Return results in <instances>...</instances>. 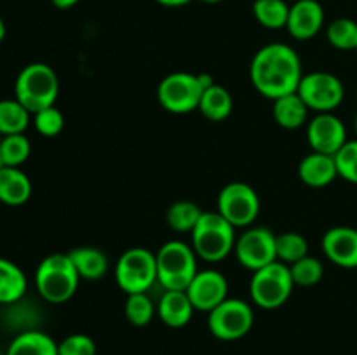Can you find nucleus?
Returning a JSON list of instances; mask_svg holds the SVG:
<instances>
[{
	"label": "nucleus",
	"instance_id": "1",
	"mask_svg": "<svg viewBox=\"0 0 357 355\" xmlns=\"http://www.w3.org/2000/svg\"><path fill=\"white\" fill-rule=\"evenodd\" d=\"M302 77L300 56L291 45L282 42L264 45L251 59V84L261 96L272 101L296 93Z\"/></svg>",
	"mask_w": 357,
	"mask_h": 355
},
{
	"label": "nucleus",
	"instance_id": "2",
	"mask_svg": "<svg viewBox=\"0 0 357 355\" xmlns=\"http://www.w3.org/2000/svg\"><path fill=\"white\" fill-rule=\"evenodd\" d=\"M59 94V80L45 63H30L16 77L14 96L31 115L54 106Z\"/></svg>",
	"mask_w": 357,
	"mask_h": 355
},
{
	"label": "nucleus",
	"instance_id": "3",
	"mask_svg": "<svg viewBox=\"0 0 357 355\" xmlns=\"http://www.w3.org/2000/svg\"><path fill=\"white\" fill-rule=\"evenodd\" d=\"M213 84V79L206 73L174 72L164 77L157 87V100L160 106L174 115H185L199 110L202 93Z\"/></svg>",
	"mask_w": 357,
	"mask_h": 355
},
{
	"label": "nucleus",
	"instance_id": "4",
	"mask_svg": "<svg viewBox=\"0 0 357 355\" xmlns=\"http://www.w3.org/2000/svg\"><path fill=\"white\" fill-rule=\"evenodd\" d=\"M80 277L68 253L49 254L38 263L35 271V287L47 303H65L75 294Z\"/></svg>",
	"mask_w": 357,
	"mask_h": 355
},
{
	"label": "nucleus",
	"instance_id": "5",
	"mask_svg": "<svg viewBox=\"0 0 357 355\" xmlns=\"http://www.w3.org/2000/svg\"><path fill=\"white\" fill-rule=\"evenodd\" d=\"M192 247L201 260L218 263L225 260L236 247V226L230 225L218 211L202 212L192 230Z\"/></svg>",
	"mask_w": 357,
	"mask_h": 355
},
{
	"label": "nucleus",
	"instance_id": "6",
	"mask_svg": "<svg viewBox=\"0 0 357 355\" xmlns=\"http://www.w3.org/2000/svg\"><path fill=\"white\" fill-rule=\"evenodd\" d=\"M157 282L166 291H185L197 275V254L181 240H169L155 253Z\"/></svg>",
	"mask_w": 357,
	"mask_h": 355
},
{
	"label": "nucleus",
	"instance_id": "7",
	"mask_svg": "<svg viewBox=\"0 0 357 355\" xmlns=\"http://www.w3.org/2000/svg\"><path fill=\"white\" fill-rule=\"evenodd\" d=\"M295 289L288 265L281 261L267 265L253 271L250 281V294L257 306L264 310H275L284 305Z\"/></svg>",
	"mask_w": 357,
	"mask_h": 355
},
{
	"label": "nucleus",
	"instance_id": "8",
	"mask_svg": "<svg viewBox=\"0 0 357 355\" xmlns=\"http://www.w3.org/2000/svg\"><path fill=\"white\" fill-rule=\"evenodd\" d=\"M115 282L126 294L149 292L157 282L155 253L146 247H131L115 263Z\"/></svg>",
	"mask_w": 357,
	"mask_h": 355
},
{
	"label": "nucleus",
	"instance_id": "9",
	"mask_svg": "<svg viewBox=\"0 0 357 355\" xmlns=\"http://www.w3.org/2000/svg\"><path fill=\"white\" fill-rule=\"evenodd\" d=\"M255 324L253 308L239 298H227L208 313V327L220 341H236L246 336Z\"/></svg>",
	"mask_w": 357,
	"mask_h": 355
},
{
	"label": "nucleus",
	"instance_id": "10",
	"mask_svg": "<svg viewBox=\"0 0 357 355\" xmlns=\"http://www.w3.org/2000/svg\"><path fill=\"white\" fill-rule=\"evenodd\" d=\"M216 211L236 228H248L260 214V197L251 184L234 181L218 194Z\"/></svg>",
	"mask_w": 357,
	"mask_h": 355
},
{
	"label": "nucleus",
	"instance_id": "11",
	"mask_svg": "<svg viewBox=\"0 0 357 355\" xmlns=\"http://www.w3.org/2000/svg\"><path fill=\"white\" fill-rule=\"evenodd\" d=\"M296 93L305 101L309 110L317 113L335 111L345 96L342 80L330 72H310L303 75Z\"/></svg>",
	"mask_w": 357,
	"mask_h": 355
},
{
	"label": "nucleus",
	"instance_id": "12",
	"mask_svg": "<svg viewBox=\"0 0 357 355\" xmlns=\"http://www.w3.org/2000/svg\"><path fill=\"white\" fill-rule=\"evenodd\" d=\"M237 261L244 268L257 271L278 261L275 256V233L265 226H250L241 233L234 247Z\"/></svg>",
	"mask_w": 357,
	"mask_h": 355
},
{
	"label": "nucleus",
	"instance_id": "13",
	"mask_svg": "<svg viewBox=\"0 0 357 355\" xmlns=\"http://www.w3.org/2000/svg\"><path fill=\"white\" fill-rule=\"evenodd\" d=\"M307 141L312 152L335 155L349 141L347 129L333 111L317 113L307 124Z\"/></svg>",
	"mask_w": 357,
	"mask_h": 355
},
{
	"label": "nucleus",
	"instance_id": "14",
	"mask_svg": "<svg viewBox=\"0 0 357 355\" xmlns=\"http://www.w3.org/2000/svg\"><path fill=\"white\" fill-rule=\"evenodd\" d=\"M185 292L199 312H211L229 298V282L218 270H199Z\"/></svg>",
	"mask_w": 357,
	"mask_h": 355
},
{
	"label": "nucleus",
	"instance_id": "15",
	"mask_svg": "<svg viewBox=\"0 0 357 355\" xmlns=\"http://www.w3.org/2000/svg\"><path fill=\"white\" fill-rule=\"evenodd\" d=\"M324 24V9L317 0H296L289 6L286 30L296 40H310Z\"/></svg>",
	"mask_w": 357,
	"mask_h": 355
},
{
	"label": "nucleus",
	"instance_id": "16",
	"mask_svg": "<svg viewBox=\"0 0 357 355\" xmlns=\"http://www.w3.org/2000/svg\"><path fill=\"white\" fill-rule=\"evenodd\" d=\"M323 253L333 265L357 268V230L351 226H335L323 237Z\"/></svg>",
	"mask_w": 357,
	"mask_h": 355
},
{
	"label": "nucleus",
	"instance_id": "17",
	"mask_svg": "<svg viewBox=\"0 0 357 355\" xmlns=\"http://www.w3.org/2000/svg\"><path fill=\"white\" fill-rule=\"evenodd\" d=\"M298 178L310 188H323L338 178L337 162L333 155L312 152L303 157L298 164Z\"/></svg>",
	"mask_w": 357,
	"mask_h": 355
},
{
	"label": "nucleus",
	"instance_id": "18",
	"mask_svg": "<svg viewBox=\"0 0 357 355\" xmlns=\"http://www.w3.org/2000/svg\"><path fill=\"white\" fill-rule=\"evenodd\" d=\"M194 305L185 291H166L157 303V315L167 327L180 329L185 327L194 317Z\"/></svg>",
	"mask_w": 357,
	"mask_h": 355
},
{
	"label": "nucleus",
	"instance_id": "19",
	"mask_svg": "<svg viewBox=\"0 0 357 355\" xmlns=\"http://www.w3.org/2000/svg\"><path fill=\"white\" fill-rule=\"evenodd\" d=\"M31 197V181L20 167H0V202L6 205H23Z\"/></svg>",
	"mask_w": 357,
	"mask_h": 355
},
{
	"label": "nucleus",
	"instance_id": "20",
	"mask_svg": "<svg viewBox=\"0 0 357 355\" xmlns=\"http://www.w3.org/2000/svg\"><path fill=\"white\" fill-rule=\"evenodd\" d=\"M77 274L84 281H100L108 271V258L98 247L80 246L68 253Z\"/></svg>",
	"mask_w": 357,
	"mask_h": 355
},
{
	"label": "nucleus",
	"instance_id": "21",
	"mask_svg": "<svg viewBox=\"0 0 357 355\" xmlns=\"http://www.w3.org/2000/svg\"><path fill=\"white\" fill-rule=\"evenodd\" d=\"M272 115H274L278 125L293 131V129H300L305 125L307 117H309V106L298 93H291L274 100Z\"/></svg>",
	"mask_w": 357,
	"mask_h": 355
},
{
	"label": "nucleus",
	"instance_id": "22",
	"mask_svg": "<svg viewBox=\"0 0 357 355\" xmlns=\"http://www.w3.org/2000/svg\"><path fill=\"white\" fill-rule=\"evenodd\" d=\"M6 355H59L58 343L42 331H23L10 341Z\"/></svg>",
	"mask_w": 357,
	"mask_h": 355
},
{
	"label": "nucleus",
	"instance_id": "23",
	"mask_svg": "<svg viewBox=\"0 0 357 355\" xmlns=\"http://www.w3.org/2000/svg\"><path fill=\"white\" fill-rule=\"evenodd\" d=\"M26 275L14 261L0 258V303L13 305L26 292Z\"/></svg>",
	"mask_w": 357,
	"mask_h": 355
},
{
	"label": "nucleus",
	"instance_id": "24",
	"mask_svg": "<svg viewBox=\"0 0 357 355\" xmlns=\"http://www.w3.org/2000/svg\"><path fill=\"white\" fill-rule=\"evenodd\" d=\"M232 94L225 87L215 82L206 87L201 103H199V111L202 113V117L211 122H223L225 118H229V115L232 113Z\"/></svg>",
	"mask_w": 357,
	"mask_h": 355
},
{
	"label": "nucleus",
	"instance_id": "25",
	"mask_svg": "<svg viewBox=\"0 0 357 355\" xmlns=\"http://www.w3.org/2000/svg\"><path fill=\"white\" fill-rule=\"evenodd\" d=\"M30 120L31 113L16 97L0 101V136L23 134Z\"/></svg>",
	"mask_w": 357,
	"mask_h": 355
},
{
	"label": "nucleus",
	"instance_id": "26",
	"mask_svg": "<svg viewBox=\"0 0 357 355\" xmlns=\"http://www.w3.org/2000/svg\"><path fill=\"white\" fill-rule=\"evenodd\" d=\"M202 209L195 202L178 200L166 211V221L171 230L180 233H192L202 216Z\"/></svg>",
	"mask_w": 357,
	"mask_h": 355
},
{
	"label": "nucleus",
	"instance_id": "27",
	"mask_svg": "<svg viewBox=\"0 0 357 355\" xmlns=\"http://www.w3.org/2000/svg\"><path fill=\"white\" fill-rule=\"evenodd\" d=\"M253 14L264 28L281 30L288 24L289 6L284 0H255Z\"/></svg>",
	"mask_w": 357,
	"mask_h": 355
},
{
	"label": "nucleus",
	"instance_id": "28",
	"mask_svg": "<svg viewBox=\"0 0 357 355\" xmlns=\"http://www.w3.org/2000/svg\"><path fill=\"white\" fill-rule=\"evenodd\" d=\"M309 254V242L298 232H282L275 235V256L284 265H293Z\"/></svg>",
	"mask_w": 357,
	"mask_h": 355
},
{
	"label": "nucleus",
	"instance_id": "29",
	"mask_svg": "<svg viewBox=\"0 0 357 355\" xmlns=\"http://www.w3.org/2000/svg\"><path fill=\"white\" fill-rule=\"evenodd\" d=\"M124 313L129 324L135 327H145L152 322L153 315L157 313V305H153L152 298L146 292H135V294H128Z\"/></svg>",
	"mask_w": 357,
	"mask_h": 355
},
{
	"label": "nucleus",
	"instance_id": "30",
	"mask_svg": "<svg viewBox=\"0 0 357 355\" xmlns=\"http://www.w3.org/2000/svg\"><path fill=\"white\" fill-rule=\"evenodd\" d=\"M31 153L30 139L23 134H10L0 138V157L7 167H21Z\"/></svg>",
	"mask_w": 357,
	"mask_h": 355
},
{
	"label": "nucleus",
	"instance_id": "31",
	"mask_svg": "<svg viewBox=\"0 0 357 355\" xmlns=\"http://www.w3.org/2000/svg\"><path fill=\"white\" fill-rule=\"evenodd\" d=\"M326 38L335 49L357 51V23L349 17H338L328 24Z\"/></svg>",
	"mask_w": 357,
	"mask_h": 355
},
{
	"label": "nucleus",
	"instance_id": "32",
	"mask_svg": "<svg viewBox=\"0 0 357 355\" xmlns=\"http://www.w3.org/2000/svg\"><path fill=\"white\" fill-rule=\"evenodd\" d=\"M289 271H291V278L295 282V285L312 287V285H316L323 278L324 267L317 258L307 254L305 258L289 265Z\"/></svg>",
	"mask_w": 357,
	"mask_h": 355
},
{
	"label": "nucleus",
	"instance_id": "33",
	"mask_svg": "<svg viewBox=\"0 0 357 355\" xmlns=\"http://www.w3.org/2000/svg\"><path fill=\"white\" fill-rule=\"evenodd\" d=\"M338 176L349 183L357 184V139H349L337 153H335Z\"/></svg>",
	"mask_w": 357,
	"mask_h": 355
},
{
	"label": "nucleus",
	"instance_id": "34",
	"mask_svg": "<svg viewBox=\"0 0 357 355\" xmlns=\"http://www.w3.org/2000/svg\"><path fill=\"white\" fill-rule=\"evenodd\" d=\"M33 125L38 134L45 138H54L65 127V117L56 106H49L33 113Z\"/></svg>",
	"mask_w": 357,
	"mask_h": 355
},
{
	"label": "nucleus",
	"instance_id": "35",
	"mask_svg": "<svg viewBox=\"0 0 357 355\" xmlns=\"http://www.w3.org/2000/svg\"><path fill=\"white\" fill-rule=\"evenodd\" d=\"M96 341L82 333L70 334L58 343L59 355H96Z\"/></svg>",
	"mask_w": 357,
	"mask_h": 355
},
{
	"label": "nucleus",
	"instance_id": "36",
	"mask_svg": "<svg viewBox=\"0 0 357 355\" xmlns=\"http://www.w3.org/2000/svg\"><path fill=\"white\" fill-rule=\"evenodd\" d=\"M52 6L58 7V9H70V7L77 6L80 0H51Z\"/></svg>",
	"mask_w": 357,
	"mask_h": 355
},
{
	"label": "nucleus",
	"instance_id": "37",
	"mask_svg": "<svg viewBox=\"0 0 357 355\" xmlns=\"http://www.w3.org/2000/svg\"><path fill=\"white\" fill-rule=\"evenodd\" d=\"M155 2H159L160 6H166V7H181V6H187V3L192 2V0H155Z\"/></svg>",
	"mask_w": 357,
	"mask_h": 355
},
{
	"label": "nucleus",
	"instance_id": "38",
	"mask_svg": "<svg viewBox=\"0 0 357 355\" xmlns=\"http://www.w3.org/2000/svg\"><path fill=\"white\" fill-rule=\"evenodd\" d=\"M6 33H7V28H6V23H3L2 16H0V42L6 38Z\"/></svg>",
	"mask_w": 357,
	"mask_h": 355
},
{
	"label": "nucleus",
	"instance_id": "39",
	"mask_svg": "<svg viewBox=\"0 0 357 355\" xmlns=\"http://www.w3.org/2000/svg\"><path fill=\"white\" fill-rule=\"evenodd\" d=\"M199 2H204V3H218L222 0H199Z\"/></svg>",
	"mask_w": 357,
	"mask_h": 355
},
{
	"label": "nucleus",
	"instance_id": "40",
	"mask_svg": "<svg viewBox=\"0 0 357 355\" xmlns=\"http://www.w3.org/2000/svg\"><path fill=\"white\" fill-rule=\"evenodd\" d=\"M354 129H356V132H357V113H356V118H354Z\"/></svg>",
	"mask_w": 357,
	"mask_h": 355
},
{
	"label": "nucleus",
	"instance_id": "41",
	"mask_svg": "<svg viewBox=\"0 0 357 355\" xmlns=\"http://www.w3.org/2000/svg\"><path fill=\"white\" fill-rule=\"evenodd\" d=\"M3 166V164H2V157H0V167H2Z\"/></svg>",
	"mask_w": 357,
	"mask_h": 355
}]
</instances>
